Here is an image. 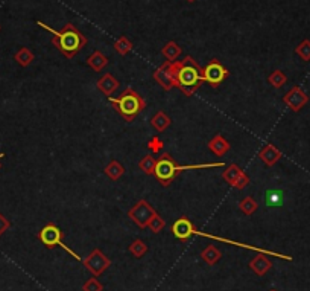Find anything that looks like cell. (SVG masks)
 <instances>
[{"label": "cell", "mask_w": 310, "mask_h": 291, "mask_svg": "<svg viewBox=\"0 0 310 291\" xmlns=\"http://www.w3.org/2000/svg\"><path fill=\"white\" fill-rule=\"evenodd\" d=\"M172 72L175 89H179L185 96H192L196 93L204 82V69L192 56H185L181 61H173Z\"/></svg>", "instance_id": "1"}, {"label": "cell", "mask_w": 310, "mask_h": 291, "mask_svg": "<svg viewBox=\"0 0 310 291\" xmlns=\"http://www.w3.org/2000/svg\"><path fill=\"white\" fill-rule=\"evenodd\" d=\"M38 26H41L46 31H49L52 37V44L63 53L66 58H73L82 47L87 44V37L81 34L73 23H67L61 31H55V29L46 26L43 21H38Z\"/></svg>", "instance_id": "2"}, {"label": "cell", "mask_w": 310, "mask_h": 291, "mask_svg": "<svg viewBox=\"0 0 310 291\" xmlns=\"http://www.w3.org/2000/svg\"><path fill=\"white\" fill-rule=\"evenodd\" d=\"M213 166H218L219 168V166H224V163L219 162V163H207V165H178L175 162V159L169 153H164L157 160V166H155L154 176L157 177V180L163 186H169L176 179L178 174H181L182 171L201 169V168H213Z\"/></svg>", "instance_id": "3"}, {"label": "cell", "mask_w": 310, "mask_h": 291, "mask_svg": "<svg viewBox=\"0 0 310 291\" xmlns=\"http://www.w3.org/2000/svg\"><path fill=\"white\" fill-rule=\"evenodd\" d=\"M108 101L111 102L116 113H119L127 122H133L146 107L145 99L131 87L123 90L119 98H108Z\"/></svg>", "instance_id": "4"}, {"label": "cell", "mask_w": 310, "mask_h": 291, "mask_svg": "<svg viewBox=\"0 0 310 291\" xmlns=\"http://www.w3.org/2000/svg\"><path fill=\"white\" fill-rule=\"evenodd\" d=\"M38 238H40V241H41L47 249H53V247L59 246V247H63L67 253H70L75 259L82 261V259L76 255V252H73L70 247H67V246L64 244V234H63V230H61L55 223L46 224V226L40 230Z\"/></svg>", "instance_id": "5"}, {"label": "cell", "mask_w": 310, "mask_h": 291, "mask_svg": "<svg viewBox=\"0 0 310 291\" xmlns=\"http://www.w3.org/2000/svg\"><path fill=\"white\" fill-rule=\"evenodd\" d=\"M158 212L155 211L146 200H139L136 205L128 211V218L134 221L140 229L148 227L149 221L157 215Z\"/></svg>", "instance_id": "6"}, {"label": "cell", "mask_w": 310, "mask_h": 291, "mask_svg": "<svg viewBox=\"0 0 310 291\" xmlns=\"http://www.w3.org/2000/svg\"><path fill=\"white\" fill-rule=\"evenodd\" d=\"M84 267L93 275V276H101L110 266H111V259L99 249L91 250L90 255L82 261Z\"/></svg>", "instance_id": "7"}, {"label": "cell", "mask_w": 310, "mask_h": 291, "mask_svg": "<svg viewBox=\"0 0 310 291\" xmlns=\"http://www.w3.org/2000/svg\"><path fill=\"white\" fill-rule=\"evenodd\" d=\"M230 76L228 69H225L218 60H211L204 67V82L210 84L213 89H216L219 84H222Z\"/></svg>", "instance_id": "8"}, {"label": "cell", "mask_w": 310, "mask_h": 291, "mask_svg": "<svg viewBox=\"0 0 310 291\" xmlns=\"http://www.w3.org/2000/svg\"><path fill=\"white\" fill-rule=\"evenodd\" d=\"M152 78L158 82V85H161V89L164 92H170L172 89H175V81H173V72H172L170 61H166L164 64H161L152 73Z\"/></svg>", "instance_id": "9"}, {"label": "cell", "mask_w": 310, "mask_h": 291, "mask_svg": "<svg viewBox=\"0 0 310 291\" xmlns=\"http://www.w3.org/2000/svg\"><path fill=\"white\" fill-rule=\"evenodd\" d=\"M195 232H196V229H195L192 220H189L187 217H179L172 224V234L179 241H187L192 235H195Z\"/></svg>", "instance_id": "10"}, {"label": "cell", "mask_w": 310, "mask_h": 291, "mask_svg": "<svg viewBox=\"0 0 310 291\" xmlns=\"http://www.w3.org/2000/svg\"><path fill=\"white\" fill-rule=\"evenodd\" d=\"M283 102L292 110V111H300L307 102H309V96L303 92L301 87L295 85L292 89L283 96Z\"/></svg>", "instance_id": "11"}, {"label": "cell", "mask_w": 310, "mask_h": 291, "mask_svg": "<svg viewBox=\"0 0 310 291\" xmlns=\"http://www.w3.org/2000/svg\"><path fill=\"white\" fill-rule=\"evenodd\" d=\"M282 151L277 150V147H274L272 143H268L260 150L259 153V159L266 165V166H274L278 160L282 159Z\"/></svg>", "instance_id": "12"}, {"label": "cell", "mask_w": 310, "mask_h": 291, "mask_svg": "<svg viewBox=\"0 0 310 291\" xmlns=\"http://www.w3.org/2000/svg\"><path fill=\"white\" fill-rule=\"evenodd\" d=\"M250 269L257 275V276H265L271 269H272V263L263 255L259 253L256 255L251 261H250Z\"/></svg>", "instance_id": "13"}, {"label": "cell", "mask_w": 310, "mask_h": 291, "mask_svg": "<svg viewBox=\"0 0 310 291\" xmlns=\"http://www.w3.org/2000/svg\"><path fill=\"white\" fill-rule=\"evenodd\" d=\"M96 87H98V90H99V92H102L105 96L110 98V96L119 89V81H117L111 73H105V75L98 81Z\"/></svg>", "instance_id": "14"}, {"label": "cell", "mask_w": 310, "mask_h": 291, "mask_svg": "<svg viewBox=\"0 0 310 291\" xmlns=\"http://www.w3.org/2000/svg\"><path fill=\"white\" fill-rule=\"evenodd\" d=\"M208 150L218 157H222L227 151H230V143L225 140L222 134H216L210 142H208Z\"/></svg>", "instance_id": "15"}, {"label": "cell", "mask_w": 310, "mask_h": 291, "mask_svg": "<svg viewBox=\"0 0 310 291\" xmlns=\"http://www.w3.org/2000/svg\"><path fill=\"white\" fill-rule=\"evenodd\" d=\"M87 64H88L90 69H93L95 72H101L104 67H107V64H108V58H107L102 52L96 50L95 53H91V55L87 58Z\"/></svg>", "instance_id": "16"}, {"label": "cell", "mask_w": 310, "mask_h": 291, "mask_svg": "<svg viewBox=\"0 0 310 291\" xmlns=\"http://www.w3.org/2000/svg\"><path fill=\"white\" fill-rule=\"evenodd\" d=\"M172 124V119L169 118V116L164 113V111H158V113H155L152 118H151V125L157 130V131H166Z\"/></svg>", "instance_id": "17"}, {"label": "cell", "mask_w": 310, "mask_h": 291, "mask_svg": "<svg viewBox=\"0 0 310 291\" xmlns=\"http://www.w3.org/2000/svg\"><path fill=\"white\" fill-rule=\"evenodd\" d=\"M201 258L205 261L208 266H214L216 263H219L221 258H222V252L216 247V246H208L202 250L201 253Z\"/></svg>", "instance_id": "18"}, {"label": "cell", "mask_w": 310, "mask_h": 291, "mask_svg": "<svg viewBox=\"0 0 310 291\" xmlns=\"http://www.w3.org/2000/svg\"><path fill=\"white\" fill-rule=\"evenodd\" d=\"M104 172H105V176L110 177L111 180H119V179L123 176V174H125V168H123V165L119 163L117 160H111V162L105 166Z\"/></svg>", "instance_id": "19"}, {"label": "cell", "mask_w": 310, "mask_h": 291, "mask_svg": "<svg viewBox=\"0 0 310 291\" xmlns=\"http://www.w3.org/2000/svg\"><path fill=\"white\" fill-rule=\"evenodd\" d=\"M155 166H157V159H155L152 154H146L140 159L139 162V169L146 174V176H154L155 172Z\"/></svg>", "instance_id": "20"}, {"label": "cell", "mask_w": 310, "mask_h": 291, "mask_svg": "<svg viewBox=\"0 0 310 291\" xmlns=\"http://www.w3.org/2000/svg\"><path fill=\"white\" fill-rule=\"evenodd\" d=\"M181 52H182V49H181L175 41H169V43L163 47V50H161V53L164 55V58H166L167 61H170V63H173V61L178 60L179 55H181Z\"/></svg>", "instance_id": "21"}, {"label": "cell", "mask_w": 310, "mask_h": 291, "mask_svg": "<svg viewBox=\"0 0 310 291\" xmlns=\"http://www.w3.org/2000/svg\"><path fill=\"white\" fill-rule=\"evenodd\" d=\"M242 174H243V171L236 165V163H233V165H230L224 172H222V179L228 183V185H234V182L242 176Z\"/></svg>", "instance_id": "22"}, {"label": "cell", "mask_w": 310, "mask_h": 291, "mask_svg": "<svg viewBox=\"0 0 310 291\" xmlns=\"http://www.w3.org/2000/svg\"><path fill=\"white\" fill-rule=\"evenodd\" d=\"M239 208L245 215H253L257 209H259V203L253 198V197H245L240 203Z\"/></svg>", "instance_id": "23"}, {"label": "cell", "mask_w": 310, "mask_h": 291, "mask_svg": "<svg viewBox=\"0 0 310 291\" xmlns=\"http://www.w3.org/2000/svg\"><path fill=\"white\" fill-rule=\"evenodd\" d=\"M133 43L127 38V37H120L116 43H114V50L120 55V56H125L128 52L133 50Z\"/></svg>", "instance_id": "24"}, {"label": "cell", "mask_w": 310, "mask_h": 291, "mask_svg": "<svg viewBox=\"0 0 310 291\" xmlns=\"http://www.w3.org/2000/svg\"><path fill=\"white\" fill-rule=\"evenodd\" d=\"M128 250H130V253H131L134 258H142V256H145V255H146V252H148V246H146V243H145V241H142V240H134V241L130 244Z\"/></svg>", "instance_id": "25"}, {"label": "cell", "mask_w": 310, "mask_h": 291, "mask_svg": "<svg viewBox=\"0 0 310 291\" xmlns=\"http://www.w3.org/2000/svg\"><path fill=\"white\" fill-rule=\"evenodd\" d=\"M15 61H17L20 66H23V67H27L30 63L34 61V53L30 52L29 49L23 47V49H20V50H18V53L15 55Z\"/></svg>", "instance_id": "26"}, {"label": "cell", "mask_w": 310, "mask_h": 291, "mask_svg": "<svg viewBox=\"0 0 310 291\" xmlns=\"http://www.w3.org/2000/svg\"><path fill=\"white\" fill-rule=\"evenodd\" d=\"M286 81H288V78L282 70H274L268 78V82L274 87V89H280V87H283L286 84Z\"/></svg>", "instance_id": "27"}, {"label": "cell", "mask_w": 310, "mask_h": 291, "mask_svg": "<svg viewBox=\"0 0 310 291\" xmlns=\"http://www.w3.org/2000/svg\"><path fill=\"white\" fill-rule=\"evenodd\" d=\"M282 200H283V192L282 191H277V189H271L266 192V203L269 206L275 208V206H280L282 205Z\"/></svg>", "instance_id": "28"}, {"label": "cell", "mask_w": 310, "mask_h": 291, "mask_svg": "<svg viewBox=\"0 0 310 291\" xmlns=\"http://www.w3.org/2000/svg\"><path fill=\"white\" fill-rule=\"evenodd\" d=\"M295 53L301 58L303 61H310V41H309V40L301 41V43L297 46Z\"/></svg>", "instance_id": "29"}, {"label": "cell", "mask_w": 310, "mask_h": 291, "mask_svg": "<svg viewBox=\"0 0 310 291\" xmlns=\"http://www.w3.org/2000/svg\"><path fill=\"white\" fill-rule=\"evenodd\" d=\"M164 226H166V221H164L163 217H160L158 214L155 215V217L149 221V224H148V227L151 229L152 234H160V232L164 229Z\"/></svg>", "instance_id": "30"}, {"label": "cell", "mask_w": 310, "mask_h": 291, "mask_svg": "<svg viewBox=\"0 0 310 291\" xmlns=\"http://www.w3.org/2000/svg\"><path fill=\"white\" fill-rule=\"evenodd\" d=\"M82 290L84 291H102L104 285L101 284V281L96 279V276H93L88 281H85V284L82 285Z\"/></svg>", "instance_id": "31"}, {"label": "cell", "mask_w": 310, "mask_h": 291, "mask_svg": "<svg viewBox=\"0 0 310 291\" xmlns=\"http://www.w3.org/2000/svg\"><path fill=\"white\" fill-rule=\"evenodd\" d=\"M164 147V143L160 137H152L149 142H148V148L152 151V153H160Z\"/></svg>", "instance_id": "32"}, {"label": "cell", "mask_w": 310, "mask_h": 291, "mask_svg": "<svg viewBox=\"0 0 310 291\" xmlns=\"http://www.w3.org/2000/svg\"><path fill=\"white\" fill-rule=\"evenodd\" d=\"M248 185H250V177L246 176V174L243 172L242 176L234 182V185H233V188H236V189H239V191H242V189H245Z\"/></svg>", "instance_id": "33"}, {"label": "cell", "mask_w": 310, "mask_h": 291, "mask_svg": "<svg viewBox=\"0 0 310 291\" xmlns=\"http://www.w3.org/2000/svg\"><path fill=\"white\" fill-rule=\"evenodd\" d=\"M11 227V223H9V220H6L2 214H0V237H2L5 232L8 230Z\"/></svg>", "instance_id": "34"}, {"label": "cell", "mask_w": 310, "mask_h": 291, "mask_svg": "<svg viewBox=\"0 0 310 291\" xmlns=\"http://www.w3.org/2000/svg\"><path fill=\"white\" fill-rule=\"evenodd\" d=\"M187 2H190V3H193V2H196V0H187Z\"/></svg>", "instance_id": "35"}, {"label": "cell", "mask_w": 310, "mask_h": 291, "mask_svg": "<svg viewBox=\"0 0 310 291\" xmlns=\"http://www.w3.org/2000/svg\"><path fill=\"white\" fill-rule=\"evenodd\" d=\"M269 291H277V290H275V288H271V290H269Z\"/></svg>", "instance_id": "36"}, {"label": "cell", "mask_w": 310, "mask_h": 291, "mask_svg": "<svg viewBox=\"0 0 310 291\" xmlns=\"http://www.w3.org/2000/svg\"><path fill=\"white\" fill-rule=\"evenodd\" d=\"M2 157H3V154H0V159H2Z\"/></svg>", "instance_id": "37"}]
</instances>
